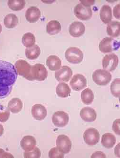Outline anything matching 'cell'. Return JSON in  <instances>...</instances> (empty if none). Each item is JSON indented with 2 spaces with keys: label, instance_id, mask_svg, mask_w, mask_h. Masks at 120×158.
Masks as SVG:
<instances>
[{
  "label": "cell",
  "instance_id": "1",
  "mask_svg": "<svg viewBox=\"0 0 120 158\" xmlns=\"http://www.w3.org/2000/svg\"><path fill=\"white\" fill-rule=\"evenodd\" d=\"M17 76L16 69L13 64L0 60V99L6 98L11 93Z\"/></svg>",
  "mask_w": 120,
  "mask_h": 158
},
{
  "label": "cell",
  "instance_id": "2",
  "mask_svg": "<svg viewBox=\"0 0 120 158\" xmlns=\"http://www.w3.org/2000/svg\"><path fill=\"white\" fill-rule=\"evenodd\" d=\"M120 47V42L112 37H105L101 40L99 45L100 51L104 54L112 53L114 51L119 49Z\"/></svg>",
  "mask_w": 120,
  "mask_h": 158
},
{
  "label": "cell",
  "instance_id": "3",
  "mask_svg": "<svg viewBox=\"0 0 120 158\" xmlns=\"http://www.w3.org/2000/svg\"><path fill=\"white\" fill-rule=\"evenodd\" d=\"M112 76L106 70L98 69L93 74V79L99 85H106L112 80Z\"/></svg>",
  "mask_w": 120,
  "mask_h": 158
},
{
  "label": "cell",
  "instance_id": "4",
  "mask_svg": "<svg viewBox=\"0 0 120 158\" xmlns=\"http://www.w3.org/2000/svg\"><path fill=\"white\" fill-rule=\"evenodd\" d=\"M65 57L67 61L73 64H78L83 60V54L79 48L70 47L65 53Z\"/></svg>",
  "mask_w": 120,
  "mask_h": 158
},
{
  "label": "cell",
  "instance_id": "5",
  "mask_svg": "<svg viewBox=\"0 0 120 158\" xmlns=\"http://www.w3.org/2000/svg\"><path fill=\"white\" fill-rule=\"evenodd\" d=\"M48 71L43 64H37L32 65L31 72V80L43 81L47 77Z\"/></svg>",
  "mask_w": 120,
  "mask_h": 158
},
{
  "label": "cell",
  "instance_id": "6",
  "mask_svg": "<svg viewBox=\"0 0 120 158\" xmlns=\"http://www.w3.org/2000/svg\"><path fill=\"white\" fill-rule=\"evenodd\" d=\"M74 13L78 19L82 21H87L92 18L93 12L91 7L78 3L74 7Z\"/></svg>",
  "mask_w": 120,
  "mask_h": 158
},
{
  "label": "cell",
  "instance_id": "7",
  "mask_svg": "<svg viewBox=\"0 0 120 158\" xmlns=\"http://www.w3.org/2000/svg\"><path fill=\"white\" fill-rule=\"evenodd\" d=\"M17 74L27 80H31V72L32 65L24 60H19L15 64Z\"/></svg>",
  "mask_w": 120,
  "mask_h": 158
},
{
  "label": "cell",
  "instance_id": "8",
  "mask_svg": "<svg viewBox=\"0 0 120 158\" xmlns=\"http://www.w3.org/2000/svg\"><path fill=\"white\" fill-rule=\"evenodd\" d=\"M119 58L117 55L113 53L108 54L102 59V68L109 72H113L117 68Z\"/></svg>",
  "mask_w": 120,
  "mask_h": 158
},
{
  "label": "cell",
  "instance_id": "9",
  "mask_svg": "<svg viewBox=\"0 0 120 158\" xmlns=\"http://www.w3.org/2000/svg\"><path fill=\"white\" fill-rule=\"evenodd\" d=\"M100 135L97 129L90 128L87 129L83 134V139L86 144L89 146L97 144L100 140Z\"/></svg>",
  "mask_w": 120,
  "mask_h": 158
},
{
  "label": "cell",
  "instance_id": "10",
  "mask_svg": "<svg viewBox=\"0 0 120 158\" xmlns=\"http://www.w3.org/2000/svg\"><path fill=\"white\" fill-rule=\"evenodd\" d=\"M69 120L68 114L63 111H57L52 116V121L57 127H64L68 124Z\"/></svg>",
  "mask_w": 120,
  "mask_h": 158
},
{
  "label": "cell",
  "instance_id": "11",
  "mask_svg": "<svg viewBox=\"0 0 120 158\" xmlns=\"http://www.w3.org/2000/svg\"><path fill=\"white\" fill-rule=\"evenodd\" d=\"M56 146L64 154L70 152L72 148V142L66 135H60L56 139Z\"/></svg>",
  "mask_w": 120,
  "mask_h": 158
},
{
  "label": "cell",
  "instance_id": "12",
  "mask_svg": "<svg viewBox=\"0 0 120 158\" xmlns=\"http://www.w3.org/2000/svg\"><path fill=\"white\" fill-rule=\"evenodd\" d=\"M73 71L67 65H63L55 73V77L59 82H67L73 76Z\"/></svg>",
  "mask_w": 120,
  "mask_h": 158
},
{
  "label": "cell",
  "instance_id": "13",
  "mask_svg": "<svg viewBox=\"0 0 120 158\" xmlns=\"http://www.w3.org/2000/svg\"><path fill=\"white\" fill-rule=\"evenodd\" d=\"M70 85L74 90L79 91L83 89L86 86V79L82 74H76L71 79Z\"/></svg>",
  "mask_w": 120,
  "mask_h": 158
},
{
  "label": "cell",
  "instance_id": "14",
  "mask_svg": "<svg viewBox=\"0 0 120 158\" xmlns=\"http://www.w3.org/2000/svg\"><path fill=\"white\" fill-rule=\"evenodd\" d=\"M86 27L82 23L75 21L70 25L69 32L71 36L74 37H79L85 33Z\"/></svg>",
  "mask_w": 120,
  "mask_h": 158
},
{
  "label": "cell",
  "instance_id": "15",
  "mask_svg": "<svg viewBox=\"0 0 120 158\" xmlns=\"http://www.w3.org/2000/svg\"><path fill=\"white\" fill-rule=\"evenodd\" d=\"M80 115L82 119L86 122H94L97 118L96 111L93 108L89 106L82 108L80 111Z\"/></svg>",
  "mask_w": 120,
  "mask_h": 158
},
{
  "label": "cell",
  "instance_id": "16",
  "mask_svg": "<svg viewBox=\"0 0 120 158\" xmlns=\"http://www.w3.org/2000/svg\"><path fill=\"white\" fill-rule=\"evenodd\" d=\"M32 114L35 119L42 121L46 117L47 111L45 106L40 104H36L32 107Z\"/></svg>",
  "mask_w": 120,
  "mask_h": 158
},
{
  "label": "cell",
  "instance_id": "17",
  "mask_svg": "<svg viewBox=\"0 0 120 158\" xmlns=\"http://www.w3.org/2000/svg\"><path fill=\"white\" fill-rule=\"evenodd\" d=\"M41 16V13L40 9L35 6L29 8L25 14L26 19L30 23H34L38 21Z\"/></svg>",
  "mask_w": 120,
  "mask_h": 158
},
{
  "label": "cell",
  "instance_id": "18",
  "mask_svg": "<svg viewBox=\"0 0 120 158\" xmlns=\"http://www.w3.org/2000/svg\"><path fill=\"white\" fill-rule=\"evenodd\" d=\"M21 146L25 152L32 151L36 145V140L32 136H26L21 141Z\"/></svg>",
  "mask_w": 120,
  "mask_h": 158
},
{
  "label": "cell",
  "instance_id": "19",
  "mask_svg": "<svg viewBox=\"0 0 120 158\" xmlns=\"http://www.w3.org/2000/svg\"><path fill=\"white\" fill-rule=\"evenodd\" d=\"M100 18L102 21L107 24L111 22L113 19L112 9L108 5H104L100 10Z\"/></svg>",
  "mask_w": 120,
  "mask_h": 158
},
{
  "label": "cell",
  "instance_id": "20",
  "mask_svg": "<svg viewBox=\"0 0 120 158\" xmlns=\"http://www.w3.org/2000/svg\"><path fill=\"white\" fill-rule=\"evenodd\" d=\"M116 142V137L112 133H104L102 137V144L106 149H111L114 147Z\"/></svg>",
  "mask_w": 120,
  "mask_h": 158
},
{
  "label": "cell",
  "instance_id": "21",
  "mask_svg": "<svg viewBox=\"0 0 120 158\" xmlns=\"http://www.w3.org/2000/svg\"><path fill=\"white\" fill-rule=\"evenodd\" d=\"M107 33L112 37H118L120 34V23L119 22L114 21L110 22L106 28Z\"/></svg>",
  "mask_w": 120,
  "mask_h": 158
},
{
  "label": "cell",
  "instance_id": "22",
  "mask_svg": "<svg viewBox=\"0 0 120 158\" xmlns=\"http://www.w3.org/2000/svg\"><path fill=\"white\" fill-rule=\"evenodd\" d=\"M46 64L51 70L57 71L61 68L62 61L57 56L52 55L47 59Z\"/></svg>",
  "mask_w": 120,
  "mask_h": 158
},
{
  "label": "cell",
  "instance_id": "23",
  "mask_svg": "<svg viewBox=\"0 0 120 158\" xmlns=\"http://www.w3.org/2000/svg\"><path fill=\"white\" fill-rule=\"evenodd\" d=\"M61 29V25L57 20H52L47 24L46 32L49 35H57L60 33Z\"/></svg>",
  "mask_w": 120,
  "mask_h": 158
},
{
  "label": "cell",
  "instance_id": "24",
  "mask_svg": "<svg viewBox=\"0 0 120 158\" xmlns=\"http://www.w3.org/2000/svg\"><path fill=\"white\" fill-rule=\"evenodd\" d=\"M71 90L69 85L65 83H60L57 85L56 92L59 97L66 98L71 94Z\"/></svg>",
  "mask_w": 120,
  "mask_h": 158
},
{
  "label": "cell",
  "instance_id": "25",
  "mask_svg": "<svg viewBox=\"0 0 120 158\" xmlns=\"http://www.w3.org/2000/svg\"><path fill=\"white\" fill-rule=\"evenodd\" d=\"M23 104L21 99L18 98H14L9 102L8 108L12 113L16 114L19 113L22 110Z\"/></svg>",
  "mask_w": 120,
  "mask_h": 158
},
{
  "label": "cell",
  "instance_id": "26",
  "mask_svg": "<svg viewBox=\"0 0 120 158\" xmlns=\"http://www.w3.org/2000/svg\"><path fill=\"white\" fill-rule=\"evenodd\" d=\"M41 54V49L38 45L34 44L31 48H27L25 50L26 57L30 60L37 59Z\"/></svg>",
  "mask_w": 120,
  "mask_h": 158
},
{
  "label": "cell",
  "instance_id": "27",
  "mask_svg": "<svg viewBox=\"0 0 120 158\" xmlns=\"http://www.w3.org/2000/svg\"><path fill=\"white\" fill-rule=\"evenodd\" d=\"M94 98V92L90 89H86L81 93V99L84 104L89 105L93 102Z\"/></svg>",
  "mask_w": 120,
  "mask_h": 158
},
{
  "label": "cell",
  "instance_id": "28",
  "mask_svg": "<svg viewBox=\"0 0 120 158\" xmlns=\"http://www.w3.org/2000/svg\"><path fill=\"white\" fill-rule=\"evenodd\" d=\"M18 17L14 14H10L6 15L4 19V24L7 28H13L18 23Z\"/></svg>",
  "mask_w": 120,
  "mask_h": 158
},
{
  "label": "cell",
  "instance_id": "29",
  "mask_svg": "<svg viewBox=\"0 0 120 158\" xmlns=\"http://www.w3.org/2000/svg\"><path fill=\"white\" fill-rule=\"evenodd\" d=\"M25 4L24 0H9L8 2L9 7L13 11H21L24 8Z\"/></svg>",
  "mask_w": 120,
  "mask_h": 158
},
{
  "label": "cell",
  "instance_id": "30",
  "mask_svg": "<svg viewBox=\"0 0 120 158\" xmlns=\"http://www.w3.org/2000/svg\"><path fill=\"white\" fill-rule=\"evenodd\" d=\"M22 44L27 48H31L35 43V37L31 33H27L24 34L22 37Z\"/></svg>",
  "mask_w": 120,
  "mask_h": 158
},
{
  "label": "cell",
  "instance_id": "31",
  "mask_svg": "<svg viewBox=\"0 0 120 158\" xmlns=\"http://www.w3.org/2000/svg\"><path fill=\"white\" fill-rule=\"evenodd\" d=\"M120 78H116L113 81L111 85V91L113 96L117 98H120Z\"/></svg>",
  "mask_w": 120,
  "mask_h": 158
},
{
  "label": "cell",
  "instance_id": "32",
  "mask_svg": "<svg viewBox=\"0 0 120 158\" xmlns=\"http://www.w3.org/2000/svg\"><path fill=\"white\" fill-rule=\"evenodd\" d=\"M10 115L8 108L0 105V122H6L8 120Z\"/></svg>",
  "mask_w": 120,
  "mask_h": 158
},
{
  "label": "cell",
  "instance_id": "33",
  "mask_svg": "<svg viewBox=\"0 0 120 158\" xmlns=\"http://www.w3.org/2000/svg\"><path fill=\"white\" fill-rule=\"evenodd\" d=\"M23 155L25 158H39L41 156V152L40 149L35 147L32 151L24 152Z\"/></svg>",
  "mask_w": 120,
  "mask_h": 158
},
{
  "label": "cell",
  "instance_id": "34",
  "mask_svg": "<svg viewBox=\"0 0 120 158\" xmlns=\"http://www.w3.org/2000/svg\"><path fill=\"white\" fill-rule=\"evenodd\" d=\"M49 157L50 158H63L64 153L57 147L53 148L49 152Z\"/></svg>",
  "mask_w": 120,
  "mask_h": 158
},
{
  "label": "cell",
  "instance_id": "35",
  "mask_svg": "<svg viewBox=\"0 0 120 158\" xmlns=\"http://www.w3.org/2000/svg\"><path fill=\"white\" fill-rule=\"evenodd\" d=\"M120 119H117L114 122L113 125V131L117 135H120Z\"/></svg>",
  "mask_w": 120,
  "mask_h": 158
},
{
  "label": "cell",
  "instance_id": "36",
  "mask_svg": "<svg viewBox=\"0 0 120 158\" xmlns=\"http://www.w3.org/2000/svg\"><path fill=\"white\" fill-rule=\"evenodd\" d=\"M0 158H14V156L11 153L7 152L2 149H0Z\"/></svg>",
  "mask_w": 120,
  "mask_h": 158
},
{
  "label": "cell",
  "instance_id": "37",
  "mask_svg": "<svg viewBox=\"0 0 120 158\" xmlns=\"http://www.w3.org/2000/svg\"><path fill=\"white\" fill-rule=\"evenodd\" d=\"M120 3L117 4L114 8V15L117 19H120Z\"/></svg>",
  "mask_w": 120,
  "mask_h": 158
},
{
  "label": "cell",
  "instance_id": "38",
  "mask_svg": "<svg viewBox=\"0 0 120 158\" xmlns=\"http://www.w3.org/2000/svg\"><path fill=\"white\" fill-rule=\"evenodd\" d=\"M91 158H106V154H104V153L102 152H100V151H98V152H95L91 156Z\"/></svg>",
  "mask_w": 120,
  "mask_h": 158
},
{
  "label": "cell",
  "instance_id": "39",
  "mask_svg": "<svg viewBox=\"0 0 120 158\" xmlns=\"http://www.w3.org/2000/svg\"><path fill=\"white\" fill-rule=\"evenodd\" d=\"M80 2H82V4L88 6H90L94 3V1H81Z\"/></svg>",
  "mask_w": 120,
  "mask_h": 158
},
{
  "label": "cell",
  "instance_id": "40",
  "mask_svg": "<svg viewBox=\"0 0 120 158\" xmlns=\"http://www.w3.org/2000/svg\"><path fill=\"white\" fill-rule=\"evenodd\" d=\"M3 132H4V128H3L2 125L0 124V137H1L2 136Z\"/></svg>",
  "mask_w": 120,
  "mask_h": 158
},
{
  "label": "cell",
  "instance_id": "41",
  "mask_svg": "<svg viewBox=\"0 0 120 158\" xmlns=\"http://www.w3.org/2000/svg\"><path fill=\"white\" fill-rule=\"evenodd\" d=\"M2 31V27L1 24H0V34L1 33Z\"/></svg>",
  "mask_w": 120,
  "mask_h": 158
}]
</instances>
